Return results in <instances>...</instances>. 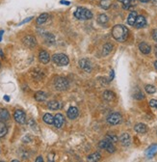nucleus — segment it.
Returning <instances> with one entry per match:
<instances>
[{
  "label": "nucleus",
  "mask_w": 157,
  "mask_h": 162,
  "mask_svg": "<svg viewBox=\"0 0 157 162\" xmlns=\"http://www.w3.org/2000/svg\"><path fill=\"white\" fill-rule=\"evenodd\" d=\"M128 34H129L128 29L124 25L118 24V25L113 27V30H112L113 37L115 40L118 41H120V43H122V41H124L126 39H127Z\"/></svg>",
  "instance_id": "obj_1"
},
{
  "label": "nucleus",
  "mask_w": 157,
  "mask_h": 162,
  "mask_svg": "<svg viewBox=\"0 0 157 162\" xmlns=\"http://www.w3.org/2000/svg\"><path fill=\"white\" fill-rule=\"evenodd\" d=\"M74 16L80 20H88L93 17V13L84 7H78L74 12Z\"/></svg>",
  "instance_id": "obj_2"
},
{
  "label": "nucleus",
  "mask_w": 157,
  "mask_h": 162,
  "mask_svg": "<svg viewBox=\"0 0 157 162\" xmlns=\"http://www.w3.org/2000/svg\"><path fill=\"white\" fill-rule=\"evenodd\" d=\"M53 62L58 66H67L70 63L69 57L63 53H57L52 56Z\"/></svg>",
  "instance_id": "obj_3"
},
{
  "label": "nucleus",
  "mask_w": 157,
  "mask_h": 162,
  "mask_svg": "<svg viewBox=\"0 0 157 162\" xmlns=\"http://www.w3.org/2000/svg\"><path fill=\"white\" fill-rule=\"evenodd\" d=\"M54 87L58 91H65L69 88V81L65 77H57L54 80Z\"/></svg>",
  "instance_id": "obj_4"
},
{
  "label": "nucleus",
  "mask_w": 157,
  "mask_h": 162,
  "mask_svg": "<svg viewBox=\"0 0 157 162\" xmlns=\"http://www.w3.org/2000/svg\"><path fill=\"white\" fill-rule=\"evenodd\" d=\"M122 120H123V117L120 113L114 112V113H111L110 115L107 117V123L112 125H115V124H119L122 122Z\"/></svg>",
  "instance_id": "obj_5"
},
{
  "label": "nucleus",
  "mask_w": 157,
  "mask_h": 162,
  "mask_svg": "<svg viewBox=\"0 0 157 162\" xmlns=\"http://www.w3.org/2000/svg\"><path fill=\"white\" fill-rule=\"evenodd\" d=\"M99 148L106 149V151H107L108 153H114L115 151H116V149H115V147L113 146V143L110 142L109 140H107V139L100 141V143H99Z\"/></svg>",
  "instance_id": "obj_6"
},
{
  "label": "nucleus",
  "mask_w": 157,
  "mask_h": 162,
  "mask_svg": "<svg viewBox=\"0 0 157 162\" xmlns=\"http://www.w3.org/2000/svg\"><path fill=\"white\" fill-rule=\"evenodd\" d=\"M14 118L16 122L20 124H24L26 123V115L22 110H16L14 114Z\"/></svg>",
  "instance_id": "obj_7"
},
{
  "label": "nucleus",
  "mask_w": 157,
  "mask_h": 162,
  "mask_svg": "<svg viewBox=\"0 0 157 162\" xmlns=\"http://www.w3.org/2000/svg\"><path fill=\"white\" fill-rule=\"evenodd\" d=\"M79 66H80V69L82 70H84L85 73H90L91 70H92L93 67H92V63H91L88 59H81L79 61Z\"/></svg>",
  "instance_id": "obj_8"
},
{
  "label": "nucleus",
  "mask_w": 157,
  "mask_h": 162,
  "mask_svg": "<svg viewBox=\"0 0 157 162\" xmlns=\"http://www.w3.org/2000/svg\"><path fill=\"white\" fill-rule=\"evenodd\" d=\"M22 43L24 44V45H26L28 47H34L37 45V40H36L35 37L31 35H27L26 37H24L22 40Z\"/></svg>",
  "instance_id": "obj_9"
},
{
  "label": "nucleus",
  "mask_w": 157,
  "mask_h": 162,
  "mask_svg": "<svg viewBox=\"0 0 157 162\" xmlns=\"http://www.w3.org/2000/svg\"><path fill=\"white\" fill-rule=\"evenodd\" d=\"M65 123V117L62 114H56V116L54 117V125L57 128H61Z\"/></svg>",
  "instance_id": "obj_10"
},
{
  "label": "nucleus",
  "mask_w": 157,
  "mask_h": 162,
  "mask_svg": "<svg viewBox=\"0 0 157 162\" xmlns=\"http://www.w3.org/2000/svg\"><path fill=\"white\" fill-rule=\"evenodd\" d=\"M120 141L122 143L123 146L128 147L131 144V137L128 133H123L120 137Z\"/></svg>",
  "instance_id": "obj_11"
},
{
  "label": "nucleus",
  "mask_w": 157,
  "mask_h": 162,
  "mask_svg": "<svg viewBox=\"0 0 157 162\" xmlns=\"http://www.w3.org/2000/svg\"><path fill=\"white\" fill-rule=\"evenodd\" d=\"M136 28H143L147 25V20L146 17L144 16H138L137 19H136V21H135V24Z\"/></svg>",
  "instance_id": "obj_12"
},
{
  "label": "nucleus",
  "mask_w": 157,
  "mask_h": 162,
  "mask_svg": "<svg viewBox=\"0 0 157 162\" xmlns=\"http://www.w3.org/2000/svg\"><path fill=\"white\" fill-rule=\"evenodd\" d=\"M39 59L43 64H47L50 60V56L45 50H41L39 54Z\"/></svg>",
  "instance_id": "obj_13"
},
{
  "label": "nucleus",
  "mask_w": 157,
  "mask_h": 162,
  "mask_svg": "<svg viewBox=\"0 0 157 162\" xmlns=\"http://www.w3.org/2000/svg\"><path fill=\"white\" fill-rule=\"evenodd\" d=\"M78 116V109L76 107L74 106H71L69 108V110H68V118L70 119V120H74L76 119Z\"/></svg>",
  "instance_id": "obj_14"
},
{
  "label": "nucleus",
  "mask_w": 157,
  "mask_h": 162,
  "mask_svg": "<svg viewBox=\"0 0 157 162\" xmlns=\"http://www.w3.org/2000/svg\"><path fill=\"white\" fill-rule=\"evenodd\" d=\"M134 129H135L136 132H138V133H146L148 131V127L145 124L140 123V124H137L135 125Z\"/></svg>",
  "instance_id": "obj_15"
},
{
  "label": "nucleus",
  "mask_w": 157,
  "mask_h": 162,
  "mask_svg": "<svg viewBox=\"0 0 157 162\" xmlns=\"http://www.w3.org/2000/svg\"><path fill=\"white\" fill-rule=\"evenodd\" d=\"M139 49H140L141 52L144 54H148L152 51V47H150V45H148L147 43H141L139 45Z\"/></svg>",
  "instance_id": "obj_16"
},
{
  "label": "nucleus",
  "mask_w": 157,
  "mask_h": 162,
  "mask_svg": "<svg viewBox=\"0 0 157 162\" xmlns=\"http://www.w3.org/2000/svg\"><path fill=\"white\" fill-rule=\"evenodd\" d=\"M8 132V128H7V125L5 124L4 121L0 118V138L4 137Z\"/></svg>",
  "instance_id": "obj_17"
},
{
  "label": "nucleus",
  "mask_w": 157,
  "mask_h": 162,
  "mask_svg": "<svg viewBox=\"0 0 157 162\" xmlns=\"http://www.w3.org/2000/svg\"><path fill=\"white\" fill-rule=\"evenodd\" d=\"M137 16H138V15H137V13L136 12H131V13L128 15V17H127V23L129 25H134L135 24V21H136V19H137Z\"/></svg>",
  "instance_id": "obj_18"
},
{
  "label": "nucleus",
  "mask_w": 157,
  "mask_h": 162,
  "mask_svg": "<svg viewBox=\"0 0 157 162\" xmlns=\"http://www.w3.org/2000/svg\"><path fill=\"white\" fill-rule=\"evenodd\" d=\"M102 95H103V99L106 101H112L115 99V98H116V95H115V93H113L112 91H105Z\"/></svg>",
  "instance_id": "obj_19"
},
{
  "label": "nucleus",
  "mask_w": 157,
  "mask_h": 162,
  "mask_svg": "<svg viewBox=\"0 0 157 162\" xmlns=\"http://www.w3.org/2000/svg\"><path fill=\"white\" fill-rule=\"evenodd\" d=\"M47 107L49 108L50 110H58L59 108L61 107V104H60V103L57 100H51L48 103Z\"/></svg>",
  "instance_id": "obj_20"
},
{
  "label": "nucleus",
  "mask_w": 157,
  "mask_h": 162,
  "mask_svg": "<svg viewBox=\"0 0 157 162\" xmlns=\"http://www.w3.org/2000/svg\"><path fill=\"white\" fill-rule=\"evenodd\" d=\"M113 50V45L112 44H105L103 45V49H102V55L106 56L109 53H111V51Z\"/></svg>",
  "instance_id": "obj_21"
},
{
  "label": "nucleus",
  "mask_w": 157,
  "mask_h": 162,
  "mask_svg": "<svg viewBox=\"0 0 157 162\" xmlns=\"http://www.w3.org/2000/svg\"><path fill=\"white\" fill-rule=\"evenodd\" d=\"M35 99L37 101H45L46 99V94L45 92H41V91H39L35 94Z\"/></svg>",
  "instance_id": "obj_22"
},
{
  "label": "nucleus",
  "mask_w": 157,
  "mask_h": 162,
  "mask_svg": "<svg viewBox=\"0 0 157 162\" xmlns=\"http://www.w3.org/2000/svg\"><path fill=\"white\" fill-rule=\"evenodd\" d=\"M43 120H44V122H45V124H54V117L51 115V114H49V113L45 114V116H44Z\"/></svg>",
  "instance_id": "obj_23"
},
{
  "label": "nucleus",
  "mask_w": 157,
  "mask_h": 162,
  "mask_svg": "<svg viewBox=\"0 0 157 162\" xmlns=\"http://www.w3.org/2000/svg\"><path fill=\"white\" fill-rule=\"evenodd\" d=\"M48 14H41L38 19H37V24H44L45 22H46V20H48Z\"/></svg>",
  "instance_id": "obj_24"
},
{
  "label": "nucleus",
  "mask_w": 157,
  "mask_h": 162,
  "mask_svg": "<svg viewBox=\"0 0 157 162\" xmlns=\"http://www.w3.org/2000/svg\"><path fill=\"white\" fill-rule=\"evenodd\" d=\"M100 7L102 9H104V10H107V9H109L111 7V0H101L100 1Z\"/></svg>",
  "instance_id": "obj_25"
},
{
  "label": "nucleus",
  "mask_w": 157,
  "mask_h": 162,
  "mask_svg": "<svg viewBox=\"0 0 157 162\" xmlns=\"http://www.w3.org/2000/svg\"><path fill=\"white\" fill-rule=\"evenodd\" d=\"M101 158V155L99 153H95L93 154H91L88 157V160L89 161H98Z\"/></svg>",
  "instance_id": "obj_26"
},
{
  "label": "nucleus",
  "mask_w": 157,
  "mask_h": 162,
  "mask_svg": "<svg viewBox=\"0 0 157 162\" xmlns=\"http://www.w3.org/2000/svg\"><path fill=\"white\" fill-rule=\"evenodd\" d=\"M0 118H1L3 121H7L10 118V115L8 111L6 109H0Z\"/></svg>",
  "instance_id": "obj_27"
},
{
  "label": "nucleus",
  "mask_w": 157,
  "mask_h": 162,
  "mask_svg": "<svg viewBox=\"0 0 157 162\" xmlns=\"http://www.w3.org/2000/svg\"><path fill=\"white\" fill-rule=\"evenodd\" d=\"M108 20H109V19H108V16L106 15H104V14L99 15L98 17V21L100 23V24H105V23L108 22Z\"/></svg>",
  "instance_id": "obj_28"
},
{
  "label": "nucleus",
  "mask_w": 157,
  "mask_h": 162,
  "mask_svg": "<svg viewBox=\"0 0 157 162\" xmlns=\"http://www.w3.org/2000/svg\"><path fill=\"white\" fill-rule=\"evenodd\" d=\"M145 90L148 94H154L156 92V88L152 85H147L145 87Z\"/></svg>",
  "instance_id": "obj_29"
},
{
  "label": "nucleus",
  "mask_w": 157,
  "mask_h": 162,
  "mask_svg": "<svg viewBox=\"0 0 157 162\" xmlns=\"http://www.w3.org/2000/svg\"><path fill=\"white\" fill-rule=\"evenodd\" d=\"M45 41L47 44H53L55 39H54V36L52 34H47L45 35Z\"/></svg>",
  "instance_id": "obj_30"
},
{
  "label": "nucleus",
  "mask_w": 157,
  "mask_h": 162,
  "mask_svg": "<svg viewBox=\"0 0 157 162\" xmlns=\"http://www.w3.org/2000/svg\"><path fill=\"white\" fill-rule=\"evenodd\" d=\"M106 139L109 140V141L112 142V143H116V142L118 141V137L115 135V134H107Z\"/></svg>",
  "instance_id": "obj_31"
},
{
  "label": "nucleus",
  "mask_w": 157,
  "mask_h": 162,
  "mask_svg": "<svg viewBox=\"0 0 157 162\" xmlns=\"http://www.w3.org/2000/svg\"><path fill=\"white\" fill-rule=\"evenodd\" d=\"M156 149H157V145H155V146H152V147H150L148 151H147V153H148V157H152V155L156 152Z\"/></svg>",
  "instance_id": "obj_32"
},
{
  "label": "nucleus",
  "mask_w": 157,
  "mask_h": 162,
  "mask_svg": "<svg viewBox=\"0 0 157 162\" xmlns=\"http://www.w3.org/2000/svg\"><path fill=\"white\" fill-rule=\"evenodd\" d=\"M118 1L120 2V3H123V4L124 5V8H125V9H127L128 6H129L130 3H131V0H118Z\"/></svg>",
  "instance_id": "obj_33"
},
{
  "label": "nucleus",
  "mask_w": 157,
  "mask_h": 162,
  "mask_svg": "<svg viewBox=\"0 0 157 162\" xmlns=\"http://www.w3.org/2000/svg\"><path fill=\"white\" fill-rule=\"evenodd\" d=\"M134 98L137 99H144V95H143L140 91H139L138 94H135V95H134Z\"/></svg>",
  "instance_id": "obj_34"
},
{
  "label": "nucleus",
  "mask_w": 157,
  "mask_h": 162,
  "mask_svg": "<svg viewBox=\"0 0 157 162\" xmlns=\"http://www.w3.org/2000/svg\"><path fill=\"white\" fill-rule=\"evenodd\" d=\"M149 105L152 106V107H154L157 109V100L156 99H152L149 101Z\"/></svg>",
  "instance_id": "obj_35"
},
{
  "label": "nucleus",
  "mask_w": 157,
  "mask_h": 162,
  "mask_svg": "<svg viewBox=\"0 0 157 162\" xmlns=\"http://www.w3.org/2000/svg\"><path fill=\"white\" fill-rule=\"evenodd\" d=\"M152 38L155 41H157V29H155L152 31Z\"/></svg>",
  "instance_id": "obj_36"
},
{
  "label": "nucleus",
  "mask_w": 157,
  "mask_h": 162,
  "mask_svg": "<svg viewBox=\"0 0 157 162\" xmlns=\"http://www.w3.org/2000/svg\"><path fill=\"white\" fill-rule=\"evenodd\" d=\"M33 19V16H30V17H28V19H26L25 20H23L22 22H20V24H23V23H25V22H28V21H30V20H31Z\"/></svg>",
  "instance_id": "obj_37"
},
{
  "label": "nucleus",
  "mask_w": 157,
  "mask_h": 162,
  "mask_svg": "<svg viewBox=\"0 0 157 162\" xmlns=\"http://www.w3.org/2000/svg\"><path fill=\"white\" fill-rule=\"evenodd\" d=\"M44 161V159H43V157H39L37 159H36V162H43Z\"/></svg>",
  "instance_id": "obj_38"
},
{
  "label": "nucleus",
  "mask_w": 157,
  "mask_h": 162,
  "mask_svg": "<svg viewBox=\"0 0 157 162\" xmlns=\"http://www.w3.org/2000/svg\"><path fill=\"white\" fill-rule=\"evenodd\" d=\"M61 3H62V4H64V5H70V4L69 1H65V0H62Z\"/></svg>",
  "instance_id": "obj_39"
},
{
  "label": "nucleus",
  "mask_w": 157,
  "mask_h": 162,
  "mask_svg": "<svg viewBox=\"0 0 157 162\" xmlns=\"http://www.w3.org/2000/svg\"><path fill=\"white\" fill-rule=\"evenodd\" d=\"M4 99H5L6 101H9V100H10V99H9V95H5V97H4Z\"/></svg>",
  "instance_id": "obj_40"
},
{
  "label": "nucleus",
  "mask_w": 157,
  "mask_h": 162,
  "mask_svg": "<svg viewBox=\"0 0 157 162\" xmlns=\"http://www.w3.org/2000/svg\"><path fill=\"white\" fill-rule=\"evenodd\" d=\"M141 2H143V3H147V2H149L150 0H140Z\"/></svg>",
  "instance_id": "obj_41"
},
{
  "label": "nucleus",
  "mask_w": 157,
  "mask_h": 162,
  "mask_svg": "<svg viewBox=\"0 0 157 162\" xmlns=\"http://www.w3.org/2000/svg\"><path fill=\"white\" fill-rule=\"evenodd\" d=\"M3 33H4V31H0V41H1V39H2V35H3Z\"/></svg>",
  "instance_id": "obj_42"
},
{
  "label": "nucleus",
  "mask_w": 157,
  "mask_h": 162,
  "mask_svg": "<svg viewBox=\"0 0 157 162\" xmlns=\"http://www.w3.org/2000/svg\"><path fill=\"white\" fill-rule=\"evenodd\" d=\"M154 67H155V69L157 70V61H155V62H154Z\"/></svg>",
  "instance_id": "obj_43"
},
{
  "label": "nucleus",
  "mask_w": 157,
  "mask_h": 162,
  "mask_svg": "<svg viewBox=\"0 0 157 162\" xmlns=\"http://www.w3.org/2000/svg\"><path fill=\"white\" fill-rule=\"evenodd\" d=\"M155 55H156V57H157V45L155 46Z\"/></svg>",
  "instance_id": "obj_44"
},
{
  "label": "nucleus",
  "mask_w": 157,
  "mask_h": 162,
  "mask_svg": "<svg viewBox=\"0 0 157 162\" xmlns=\"http://www.w3.org/2000/svg\"><path fill=\"white\" fill-rule=\"evenodd\" d=\"M0 66H1V64H0Z\"/></svg>",
  "instance_id": "obj_45"
}]
</instances>
